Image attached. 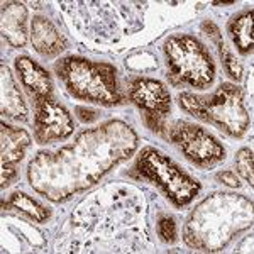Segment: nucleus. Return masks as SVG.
Wrapping results in <instances>:
<instances>
[{"mask_svg":"<svg viewBox=\"0 0 254 254\" xmlns=\"http://www.w3.org/2000/svg\"><path fill=\"white\" fill-rule=\"evenodd\" d=\"M137 136L121 121L85 130L75 142L56 153H39L29 163L31 187L53 202L98 183L114 166L132 156Z\"/></svg>","mask_w":254,"mask_h":254,"instance_id":"f257e3e1","label":"nucleus"},{"mask_svg":"<svg viewBox=\"0 0 254 254\" xmlns=\"http://www.w3.org/2000/svg\"><path fill=\"white\" fill-rule=\"evenodd\" d=\"M55 71L73 98L104 107H114L124 102L117 69L112 64L68 56L55 64Z\"/></svg>","mask_w":254,"mask_h":254,"instance_id":"f03ea898","label":"nucleus"},{"mask_svg":"<svg viewBox=\"0 0 254 254\" xmlns=\"http://www.w3.org/2000/svg\"><path fill=\"white\" fill-rule=\"evenodd\" d=\"M178 104L190 116L215 126L231 137H243L251 124L244 104V90L232 83H222L210 95L180 93Z\"/></svg>","mask_w":254,"mask_h":254,"instance_id":"7ed1b4c3","label":"nucleus"},{"mask_svg":"<svg viewBox=\"0 0 254 254\" xmlns=\"http://www.w3.org/2000/svg\"><path fill=\"white\" fill-rule=\"evenodd\" d=\"M168 80L173 87L205 90L215 78V63L208 49L188 34L171 36L165 43Z\"/></svg>","mask_w":254,"mask_h":254,"instance_id":"20e7f679","label":"nucleus"},{"mask_svg":"<svg viewBox=\"0 0 254 254\" xmlns=\"http://www.w3.org/2000/svg\"><path fill=\"white\" fill-rule=\"evenodd\" d=\"M134 170L139 178L154 183L176 207L188 205L202 188L193 176L154 147H146L139 153Z\"/></svg>","mask_w":254,"mask_h":254,"instance_id":"39448f33","label":"nucleus"},{"mask_svg":"<svg viewBox=\"0 0 254 254\" xmlns=\"http://www.w3.org/2000/svg\"><path fill=\"white\" fill-rule=\"evenodd\" d=\"M163 134L195 166L212 168L225 159V147L203 127L196 124L175 121L173 124L166 126Z\"/></svg>","mask_w":254,"mask_h":254,"instance_id":"423d86ee","label":"nucleus"},{"mask_svg":"<svg viewBox=\"0 0 254 254\" xmlns=\"http://www.w3.org/2000/svg\"><path fill=\"white\" fill-rule=\"evenodd\" d=\"M127 98L141 112L147 129L163 134L166 119L171 112V95L161 81L144 76L130 78L127 83Z\"/></svg>","mask_w":254,"mask_h":254,"instance_id":"0eeeda50","label":"nucleus"},{"mask_svg":"<svg viewBox=\"0 0 254 254\" xmlns=\"http://www.w3.org/2000/svg\"><path fill=\"white\" fill-rule=\"evenodd\" d=\"M75 130L69 112L53 97L34 100V139L39 144H49L66 139Z\"/></svg>","mask_w":254,"mask_h":254,"instance_id":"6e6552de","label":"nucleus"},{"mask_svg":"<svg viewBox=\"0 0 254 254\" xmlns=\"http://www.w3.org/2000/svg\"><path fill=\"white\" fill-rule=\"evenodd\" d=\"M15 71H17L22 87L26 88L27 95L32 100H38V98L43 97H53L51 76L36 61H32L27 56H19V58H15Z\"/></svg>","mask_w":254,"mask_h":254,"instance_id":"1a4fd4ad","label":"nucleus"},{"mask_svg":"<svg viewBox=\"0 0 254 254\" xmlns=\"http://www.w3.org/2000/svg\"><path fill=\"white\" fill-rule=\"evenodd\" d=\"M31 41L36 51L44 58H56L66 48V41L56 26L43 15H36L31 24Z\"/></svg>","mask_w":254,"mask_h":254,"instance_id":"9d476101","label":"nucleus"},{"mask_svg":"<svg viewBox=\"0 0 254 254\" xmlns=\"http://www.w3.org/2000/svg\"><path fill=\"white\" fill-rule=\"evenodd\" d=\"M2 34L14 48L27 43V9L20 2L2 3Z\"/></svg>","mask_w":254,"mask_h":254,"instance_id":"9b49d317","label":"nucleus"},{"mask_svg":"<svg viewBox=\"0 0 254 254\" xmlns=\"http://www.w3.org/2000/svg\"><path fill=\"white\" fill-rule=\"evenodd\" d=\"M0 139H2V165L15 166L19 161H22L26 149L31 146V136L24 129L7 126L2 122L0 126Z\"/></svg>","mask_w":254,"mask_h":254,"instance_id":"f8f14e48","label":"nucleus"},{"mask_svg":"<svg viewBox=\"0 0 254 254\" xmlns=\"http://www.w3.org/2000/svg\"><path fill=\"white\" fill-rule=\"evenodd\" d=\"M2 114L20 122L27 121V107L22 100L17 83L5 66H2Z\"/></svg>","mask_w":254,"mask_h":254,"instance_id":"ddd939ff","label":"nucleus"},{"mask_svg":"<svg viewBox=\"0 0 254 254\" xmlns=\"http://www.w3.org/2000/svg\"><path fill=\"white\" fill-rule=\"evenodd\" d=\"M229 36L241 55L253 51V10L243 12L229 22Z\"/></svg>","mask_w":254,"mask_h":254,"instance_id":"4468645a","label":"nucleus"},{"mask_svg":"<svg viewBox=\"0 0 254 254\" xmlns=\"http://www.w3.org/2000/svg\"><path fill=\"white\" fill-rule=\"evenodd\" d=\"M3 207H10L15 210L26 214L29 219L36 220L39 224H44L46 220L51 217V210L46 208L44 205H41L38 200H34L32 196L26 195L24 191H14L7 202H3Z\"/></svg>","mask_w":254,"mask_h":254,"instance_id":"2eb2a0df","label":"nucleus"},{"mask_svg":"<svg viewBox=\"0 0 254 254\" xmlns=\"http://www.w3.org/2000/svg\"><path fill=\"white\" fill-rule=\"evenodd\" d=\"M202 27L203 29H207V34L210 36L212 41L215 43L217 49H219L220 60H222L224 69L227 71V75L231 76L232 80L239 81L241 78H243V64L234 58V55H232V53L227 49V46H225V43L222 41V36H220L219 27H217L214 22H203Z\"/></svg>","mask_w":254,"mask_h":254,"instance_id":"dca6fc26","label":"nucleus"},{"mask_svg":"<svg viewBox=\"0 0 254 254\" xmlns=\"http://www.w3.org/2000/svg\"><path fill=\"white\" fill-rule=\"evenodd\" d=\"M156 231H158V236L163 243H176L178 241V229H176V222L171 215H161L158 219V224H156Z\"/></svg>","mask_w":254,"mask_h":254,"instance_id":"f3484780","label":"nucleus"},{"mask_svg":"<svg viewBox=\"0 0 254 254\" xmlns=\"http://www.w3.org/2000/svg\"><path fill=\"white\" fill-rule=\"evenodd\" d=\"M236 166L239 175L243 176L249 185H253L254 173H253V151L249 147H243L239 153L236 154Z\"/></svg>","mask_w":254,"mask_h":254,"instance_id":"a211bd4d","label":"nucleus"},{"mask_svg":"<svg viewBox=\"0 0 254 254\" xmlns=\"http://www.w3.org/2000/svg\"><path fill=\"white\" fill-rule=\"evenodd\" d=\"M15 180H17V170H15V166L2 165V190L10 187Z\"/></svg>","mask_w":254,"mask_h":254,"instance_id":"6ab92c4d","label":"nucleus"},{"mask_svg":"<svg viewBox=\"0 0 254 254\" xmlns=\"http://www.w3.org/2000/svg\"><path fill=\"white\" fill-rule=\"evenodd\" d=\"M217 180H220L224 185L232 187V188H239L241 187L239 178H237L232 171H220V173H217Z\"/></svg>","mask_w":254,"mask_h":254,"instance_id":"aec40b11","label":"nucleus"},{"mask_svg":"<svg viewBox=\"0 0 254 254\" xmlns=\"http://www.w3.org/2000/svg\"><path fill=\"white\" fill-rule=\"evenodd\" d=\"M76 114H78V117L81 119V122H93V121H97V119H98L97 110L78 107V109H76Z\"/></svg>","mask_w":254,"mask_h":254,"instance_id":"412c9836","label":"nucleus"}]
</instances>
